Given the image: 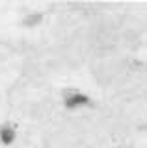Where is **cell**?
<instances>
[{"instance_id": "cell-1", "label": "cell", "mask_w": 147, "mask_h": 148, "mask_svg": "<svg viewBox=\"0 0 147 148\" xmlns=\"http://www.w3.org/2000/svg\"><path fill=\"white\" fill-rule=\"evenodd\" d=\"M89 98L86 95H82L78 91H69L65 96V106L69 109H75V108H82V106H88Z\"/></svg>"}, {"instance_id": "cell-2", "label": "cell", "mask_w": 147, "mask_h": 148, "mask_svg": "<svg viewBox=\"0 0 147 148\" xmlns=\"http://www.w3.org/2000/svg\"><path fill=\"white\" fill-rule=\"evenodd\" d=\"M15 137H17V132L11 126L0 128V141H2V145H11V143L15 141Z\"/></svg>"}]
</instances>
